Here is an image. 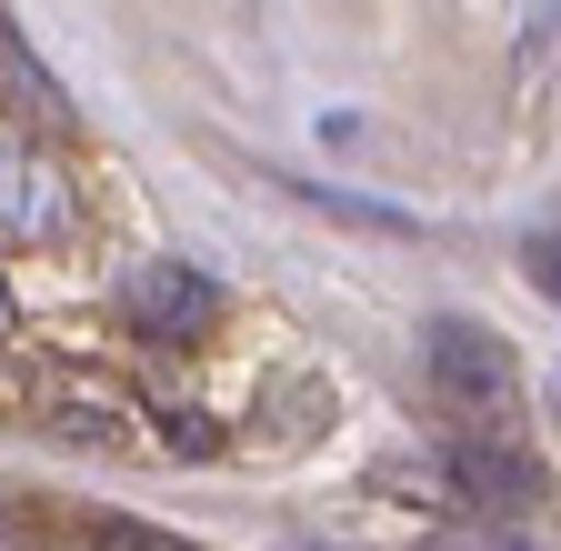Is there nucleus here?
I'll return each mask as SVG.
<instances>
[{
    "label": "nucleus",
    "instance_id": "39448f33",
    "mask_svg": "<svg viewBox=\"0 0 561 551\" xmlns=\"http://www.w3.org/2000/svg\"><path fill=\"white\" fill-rule=\"evenodd\" d=\"M31 401L50 411V432H70V441H121V391H111V381H60V371H31Z\"/></svg>",
    "mask_w": 561,
    "mask_h": 551
},
{
    "label": "nucleus",
    "instance_id": "6e6552de",
    "mask_svg": "<svg viewBox=\"0 0 561 551\" xmlns=\"http://www.w3.org/2000/svg\"><path fill=\"white\" fill-rule=\"evenodd\" d=\"M161 441H171V451H191V461H210V451H221V432H210L201 411H161Z\"/></svg>",
    "mask_w": 561,
    "mask_h": 551
},
{
    "label": "nucleus",
    "instance_id": "f257e3e1",
    "mask_svg": "<svg viewBox=\"0 0 561 551\" xmlns=\"http://www.w3.org/2000/svg\"><path fill=\"white\" fill-rule=\"evenodd\" d=\"M381 481H421V492H432V512L481 521V531L522 521V512L551 492V481H541V461H531L522 441H491V432H451L432 461H391Z\"/></svg>",
    "mask_w": 561,
    "mask_h": 551
},
{
    "label": "nucleus",
    "instance_id": "7ed1b4c3",
    "mask_svg": "<svg viewBox=\"0 0 561 551\" xmlns=\"http://www.w3.org/2000/svg\"><path fill=\"white\" fill-rule=\"evenodd\" d=\"M121 321L140 341H161V352H181V341H201L221 321V282L201 261H130L121 271Z\"/></svg>",
    "mask_w": 561,
    "mask_h": 551
},
{
    "label": "nucleus",
    "instance_id": "0eeeda50",
    "mask_svg": "<svg viewBox=\"0 0 561 551\" xmlns=\"http://www.w3.org/2000/svg\"><path fill=\"white\" fill-rule=\"evenodd\" d=\"M522 271H531L541 301H561V231H531V241H522Z\"/></svg>",
    "mask_w": 561,
    "mask_h": 551
},
{
    "label": "nucleus",
    "instance_id": "20e7f679",
    "mask_svg": "<svg viewBox=\"0 0 561 551\" xmlns=\"http://www.w3.org/2000/svg\"><path fill=\"white\" fill-rule=\"evenodd\" d=\"M70 221H81L70 181H60L41 151H21V141H11V171H0V231H11V251H41V241H60Z\"/></svg>",
    "mask_w": 561,
    "mask_h": 551
},
{
    "label": "nucleus",
    "instance_id": "f03ea898",
    "mask_svg": "<svg viewBox=\"0 0 561 551\" xmlns=\"http://www.w3.org/2000/svg\"><path fill=\"white\" fill-rule=\"evenodd\" d=\"M421 371H432V391H442V411H451L461 432L512 441V422H522V371H512V352L481 321H461V311L421 321Z\"/></svg>",
    "mask_w": 561,
    "mask_h": 551
},
{
    "label": "nucleus",
    "instance_id": "423d86ee",
    "mask_svg": "<svg viewBox=\"0 0 561 551\" xmlns=\"http://www.w3.org/2000/svg\"><path fill=\"white\" fill-rule=\"evenodd\" d=\"M0 91H11V120H31V130H70V101H60V81L41 71V50L21 41V21L0 31Z\"/></svg>",
    "mask_w": 561,
    "mask_h": 551
}]
</instances>
